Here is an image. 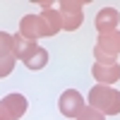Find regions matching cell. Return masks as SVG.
Here are the masks:
<instances>
[{
    "label": "cell",
    "instance_id": "1",
    "mask_svg": "<svg viewBox=\"0 0 120 120\" xmlns=\"http://www.w3.org/2000/svg\"><path fill=\"white\" fill-rule=\"evenodd\" d=\"M86 106L96 108L103 115H118L120 113V91L113 89V86H106V84H96L89 91Z\"/></svg>",
    "mask_w": 120,
    "mask_h": 120
},
{
    "label": "cell",
    "instance_id": "2",
    "mask_svg": "<svg viewBox=\"0 0 120 120\" xmlns=\"http://www.w3.org/2000/svg\"><path fill=\"white\" fill-rule=\"evenodd\" d=\"M120 55V31H111V34H98V41L94 46V58L101 65H111L118 63Z\"/></svg>",
    "mask_w": 120,
    "mask_h": 120
},
{
    "label": "cell",
    "instance_id": "3",
    "mask_svg": "<svg viewBox=\"0 0 120 120\" xmlns=\"http://www.w3.org/2000/svg\"><path fill=\"white\" fill-rule=\"evenodd\" d=\"M86 5V0H60L58 3V12H60V22H63L65 31H77L84 22V12L82 7Z\"/></svg>",
    "mask_w": 120,
    "mask_h": 120
},
{
    "label": "cell",
    "instance_id": "4",
    "mask_svg": "<svg viewBox=\"0 0 120 120\" xmlns=\"http://www.w3.org/2000/svg\"><path fill=\"white\" fill-rule=\"evenodd\" d=\"M19 34H22L26 41H34V43H38V38L51 36L41 15H24L22 22H19Z\"/></svg>",
    "mask_w": 120,
    "mask_h": 120
},
{
    "label": "cell",
    "instance_id": "5",
    "mask_svg": "<svg viewBox=\"0 0 120 120\" xmlns=\"http://www.w3.org/2000/svg\"><path fill=\"white\" fill-rule=\"evenodd\" d=\"M58 108L65 118H79V113L86 108V101L82 98V94L77 89H65L58 98Z\"/></svg>",
    "mask_w": 120,
    "mask_h": 120
},
{
    "label": "cell",
    "instance_id": "6",
    "mask_svg": "<svg viewBox=\"0 0 120 120\" xmlns=\"http://www.w3.org/2000/svg\"><path fill=\"white\" fill-rule=\"evenodd\" d=\"M118 24H120V12L115 7H101L98 15L94 19V26L98 34H111V31H118Z\"/></svg>",
    "mask_w": 120,
    "mask_h": 120
},
{
    "label": "cell",
    "instance_id": "7",
    "mask_svg": "<svg viewBox=\"0 0 120 120\" xmlns=\"http://www.w3.org/2000/svg\"><path fill=\"white\" fill-rule=\"evenodd\" d=\"M0 108L5 111V115L10 120H19L26 113V98L22 94H7L3 101H0Z\"/></svg>",
    "mask_w": 120,
    "mask_h": 120
},
{
    "label": "cell",
    "instance_id": "8",
    "mask_svg": "<svg viewBox=\"0 0 120 120\" xmlns=\"http://www.w3.org/2000/svg\"><path fill=\"white\" fill-rule=\"evenodd\" d=\"M91 75L98 84H106L111 86L120 79V65L118 63H111V65H101V63H94L91 65Z\"/></svg>",
    "mask_w": 120,
    "mask_h": 120
},
{
    "label": "cell",
    "instance_id": "9",
    "mask_svg": "<svg viewBox=\"0 0 120 120\" xmlns=\"http://www.w3.org/2000/svg\"><path fill=\"white\" fill-rule=\"evenodd\" d=\"M36 46H38V43L26 41V38L19 34V31H17V34H12V55H15V60H22V63H24V60H26V55L31 53Z\"/></svg>",
    "mask_w": 120,
    "mask_h": 120
},
{
    "label": "cell",
    "instance_id": "10",
    "mask_svg": "<svg viewBox=\"0 0 120 120\" xmlns=\"http://www.w3.org/2000/svg\"><path fill=\"white\" fill-rule=\"evenodd\" d=\"M24 65H26L29 70H43V67L48 65V51H46V48H41V46H36L34 51L26 55Z\"/></svg>",
    "mask_w": 120,
    "mask_h": 120
},
{
    "label": "cell",
    "instance_id": "11",
    "mask_svg": "<svg viewBox=\"0 0 120 120\" xmlns=\"http://www.w3.org/2000/svg\"><path fill=\"white\" fill-rule=\"evenodd\" d=\"M41 17H43V22H46V26H48V34L51 36H55L60 29H63V22H60V12L55 7H48V10H43L41 12Z\"/></svg>",
    "mask_w": 120,
    "mask_h": 120
},
{
    "label": "cell",
    "instance_id": "12",
    "mask_svg": "<svg viewBox=\"0 0 120 120\" xmlns=\"http://www.w3.org/2000/svg\"><path fill=\"white\" fill-rule=\"evenodd\" d=\"M0 58H15L12 55V34L0 31Z\"/></svg>",
    "mask_w": 120,
    "mask_h": 120
},
{
    "label": "cell",
    "instance_id": "13",
    "mask_svg": "<svg viewBox=\"0 0 120 120\" xmlns=\"http://www.w3.org/2000/svg\"><path fill=\"white\" fill-rule=\"evenodd\" d=\"M77 120H106V115L103 113H98L96 108H91V106H86L82 113H79V118Z\"/></svg>",
    "mask_w": 120,
    "mask_h": 120
},
{
    "label": "cell",
    "instance_id": "14",
    "mask_svg": "<svg viewBox=\"0 0 120 120\" xmlns=\"http://www.w3.org/2000/svg\"><path fill=\"white\" fill-rule=\"evenodd\" d=\"M15 63H17L15 58H0V79H5L15 70Z\"/></svg>",
    "mask_w": 120,
    "mask_h": 120
},
{
    "label": "cell",
    "instance_id": "15",
    "mask_svg": "<svg viewBox=\"0 0 120 120\" xmlns=\"http://www.w3.org/2000/svg\"><path fill=\"white\" fill-rule=\"evenodd\" d=\"M0 120H10V118L5 115V111H3V108H0Z\"/></svg>",
    "mask_w": 120,
    "mask_h": 120
}]
</instances>
